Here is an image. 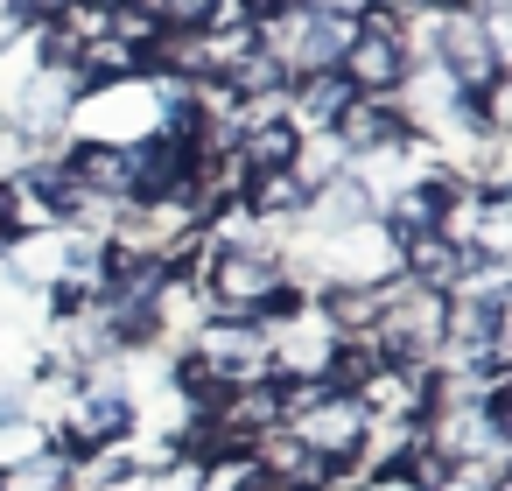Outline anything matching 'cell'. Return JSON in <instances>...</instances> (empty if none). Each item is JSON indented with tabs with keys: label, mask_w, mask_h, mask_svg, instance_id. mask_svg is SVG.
<instances>
[{
	"label": "cell",
	"mask_w": 512,
	"mask_h": 491,
	"mask_svg": "<svg viewBox=\"0 0 512 491\" xmlns=\"http://www.w3.org/2000/svg\"><path fill=\"white\" fill-rule=\"evenodd\" d=\"M71 484H78V456L57 449V442H43L36 456L0 470V491H71Z\"/></svg>",
	"instance_id": "obj_14"
},
{
	"label": "cell",
	"mask_w": 512,
	"mask_h": 491,
	"mask_svg": "<svg viewBox=\"0 0 512 491\" xmlns=\"http://www.w3.org/2000/svg\"><path fill=\"white\" fill-rule=\"evenodd\" d=\"M246 456H253V470H260L267 484H295V491H323V484H330V463H316L288 428H267Z\"/></svg>",
	"instance_id": "obj_10"
},
{
	"label": "cell",
	"mask_w": 512,
	"mask_h": 491,
	"mask_svg": "<svg viewBox=\"0 0 512 491\" xmlns=\"http://www.w3.org/2000/svg\"><path fill=\"white\" fill-rule=\"evenodd\" d=\"M337 78L358 92V99H386L400 78H407V50H400V22L386 8H365L351 22V43L337 57Z\"/></svg>",
	"instance_id": "obj_3"
},
{
	"label": "cell",
	"mask_w": 512,
	"mask_h": 491,
	"mask_svg": "<svg viewBox=\"0 0 512 491\" xmlns=\"http://www.w3.org/2000/svg\"><path fill=\"white\" fill-rule=\"evenodd\" d=\"M351 169V155L337 148V134H302V148H295V162H288V176L302 183V190H323L330 176H344Z\"/></svg>",
	"instance_id": "obj_16"
},
{
	"label": "cell",
	"mask_w": 512,
	"mask_h": 491,
	"mask_svg": "<svg viewBox=\"0 0 512 491\" xmlns=\"http://www.w3.org/2000/svg\"><path fill=\"white\" fill-rule=\"evenodd\" d=\"M372 218H379V190H372L358 169H344V176H330L323 190H309V204H302L295 225H309L316 239H337V232H358V225H372Z\"/></svg>",
	"instance_id": "obj_8"
},
{
	"label": "cell",
	"mask_w": 512,
	"mask_h": 491,
	"mask_svg": "<svg viewBox=\"0 0 512 491\" xmlns=\"http://www.w3.org/2000/svg\"><path fill=\"white\" fill-rule=\"evenodd\" d=\"M43 442H50V435H43L29 414H22V421H0V470H8V463H22V456H36Z\"/></svg>",
	"instance_id": "obj_18"
},
{
	"label": "cell",
	"mask_w": 512,
	"mask_h": 491,
	"mask_svg": "<svg viewBox=\"0 0 512 491\" xmlns=\"http://www.w3.org/2000/svg\"><path fill=\"white\" fill-rule=\"evenodd\" d=\"M316 463H330V477H344L351 470V456H358V435H365V407H358V393H344V386H330L316 407H302V414H288L281 421Z\"/></svg>",
	"instance_id": "obj_4"
},
{
	"label": "cell",
	"mask_w": 512,
	"mask_h": 491,
	"mask_svg": "<svg viewBox=\"0 0 512 491\" xmlns=\"http://www.w3.org/2000/svg\"><path fill=\"white\" fill-rule=\"evenodd\" d=\"M127 435H134V400H127V393H92V386H78V393L64 400V414H57V449H71V456L113 449V442H127Z\"/></svg>",
	"instance_id": "obj_7"
},
{
	"label": "cell",
	"mask_w": 512,
	"mask_h": 491,
	"mask_svg": "<svg viewBox=\"0 0 512 491\" xmlns=\"http://www.w3.org/2000/svg\"><path fill=\"white\" fill-rule=\"evenodd\" d=\"M309 8H323V15H351V22H358V15L372 8V0H309Z\"/></svg>",
	"instance_id": "obj_20"
},
{
	"label": "cell",
	"mask_w": 512,
	"mask_h": 491,
	"mask_svg": "<svg viewBox=\"0 0 512 491\" xmlns=\"http://www.w3.org/2000/svg\"><path fill=\"white\" fill-rule=\"evenodd\" d=\"M302 204H309V190H302L288 169H260V176L246 183V197H239V211H246L253 225H295Z\"/></svg>",
	"instance_id": "obj_13"
},
{
	"label": "cell",
	"mask_w": 512,
	"mask_h": 491,
	"mask_svg": "<svg viewBox=\"0 0 512 491\" xmlns=\"http://www.w3.org/2000/svg\"><path fill=\"white\" fill-rule=\"evenodd\" d=\"M190 358H204L218 379L246 386V379H267V323H246V316H204V330L183 344Z\"/></svg>",
	"instance_id": "obj_6"
},
{
	"label": "cell",
	"mask_w": 512,
	"mask_h": 491,
	"mask_svg": "<svg viewBox=\"0 0 512 491\" xmlns=\"http://www.w3.org/2000/svg\"><path fill=\"white\" fill-rule=\"evenodd\" d=\"M267 491H295V484H267ZM323 491H330V484H323Z\"/></svg>",
	"instance_id": "obj_21"
},
{
	"label": "cell",
	"mask_w": 512,
	"mask_h": 491,
	"mask_svg": "<svg viewBox=\"0 0 512 491\" xmlns=\"http://www.w3.org/2000/svg\"><path fill=\"white\" fill-rule=\"evenodd\" d=\"M442 337H449V295L435 288H414V281H386V302H379V323H372V351L386 365H428L442 358Z\"/></svg>",
	"instance_id": "obj_2"
},
{
	"label": "cell",
	"mask_w": 512,
	"mask_h": 491,
	"mask_svg": "<svg viewBox=\"0 0 512 491\" xmlns=\"http://www.w3.org/2000/svg\"><path fill=\"white\" fill-rule=\"evenodd\" d=\"M456 274H463V253L442 239V232H421V239H400V281H414V288H435V295H449L456 288Z\"/></svg>",
	"instance_id": "obj_12"
},
{
	"label": "cell",
	"mask_w": 512,
	"mask_h": 491,
	"mask_svg": "<svg viewBox=\"0 0 512 491\" xmlns=\"http://www.w3.org/2000/svg\"><path fill=\"white\" fill-rule=\"evenodd\" d=\"M232 148H239V162L260 176V169H288V162H295V148H302V134H295L288 120H260V127H239V134H232Z\"/></svg>",
	"instance_id": "obj_15"
},
{
	"label": "cell",
	"mask_w": 512,
	"mask_h": 491,
	"mask_svg": "<svg viewBox=\"0 0 512 491\" xmlns=\"http://www.w3.org/2000/svg\"><path fill=\"white\" fill-rule=\"evenodd\" d=\"M344 106H351V85H344L337 71L288 78V127H295V134H330Z\"/></svg>",
	"instance_id": "obj_11"
},
{
	"label": "cell",
	"mask_w": 512,
	"mask_h": 491,
	"mask_svg": "<svg viewBox=\"0 0 512 491\" xmlns=\"http://www.w3.org/2000/svg\"><path fill=\"white\" fill-rule=\"evenodd\" d=\"M498 484H505V470H498V463H484V456H470V463H449L428 491H498Z\"/></svg>",
	"instance_id": "obj_17"
},
{
	"label": "cell",
	"mask_w": 512,
	"mask_h": 491,
	"mask_svg": "<svg viewBox=\"0 0 512 491\" xmlns=\"http://www.w3.org/2000/svg\"><path fill=\"white\" fill-rule=\"evenodd\" d=\"M190 281H197L211 316H246V323H274L281 309L302 302L295 281H288V260L274 246H218V239H204Z\"/></svg>",
	"instance_id": "obj_1"
},
{
	"label": "cell",
	"mask_w": 512,
	"mask_h": 491,
	"mask_svg": "<svg viewBox=\"0 0 512 491\" xmlns=\"http://www.w3.org/2000/svg\"><path fill=\"white\" fill-rule=\"evenodd\" d=\"M141 8H155V22H162L169 36H183V29H204L211 0H141Z\"/></svg>",
	"instance_id": "obj_19"
},
{
	"label": "cell",
	"mask_w": 512,
	"mask_h": 491,
	"mask_svg": "<svg viewBox=\"0 0 512 491\" xmlns=\"http://www.w3.org/2000/svg\"><path fill=\"white\" fill-rule=\"evenodd\" d=\"M435 71L456 85V92H484L491 78H505V50L491 43V29L463 8H442L435 22Z\"/></svg>",
	"instance_id": "obj_5"
},
{
	"label": "cell",
	"mask_w": 512,
	"mask_h": 491,
	"mask_svg": "<svg viewBox=\"0 0 512 491\" xmlns=\"http://www.w3.org/2000/svg\"><path fill=\"white\" fill-rule=\"evenodd\" d=\"M449 190H456L449 169H435V176H421V183H400L393 197H379V232H386L393 246H400V239H421V232H442Z\"/></svg>",
	"instance_id": "obj_9"
}]
</instances>
